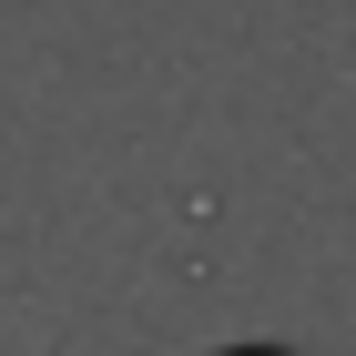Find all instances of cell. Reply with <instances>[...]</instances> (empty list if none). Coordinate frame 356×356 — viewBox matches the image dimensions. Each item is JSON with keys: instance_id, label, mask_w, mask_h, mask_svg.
Listing matches in <instances>:
<instances>
[{"instance_id": "cell-1", "label": "cell", "mask_w": 356, "mask_h": 356, "mask_svg": "<svg viewBox=\"0 0 356 356\" xmlns=\"http://www.w3.org/2000/svg\"><path fill=\"white\" fill-rule=\"evenodd\" d=\"M224 356H296V346H224Z\"/></svg>"}]
</instances>
